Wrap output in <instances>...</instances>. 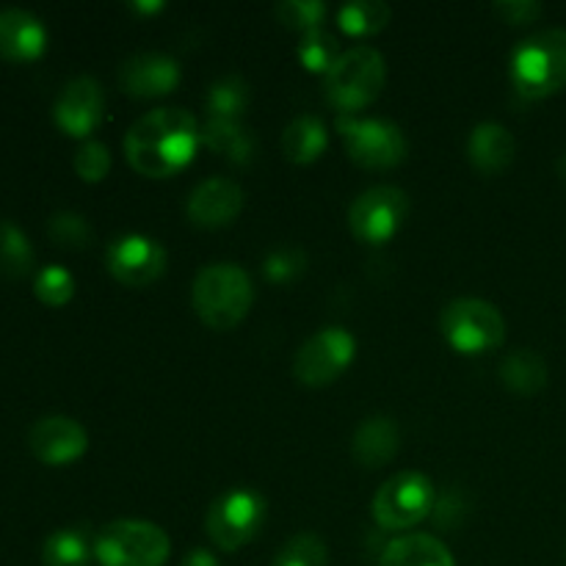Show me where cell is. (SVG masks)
I'll list each match as a JSON object with an SVG mask.
<instances>
[{
	"mask_svg": "<svg viewBox=\"0 0 566 566\" xmlns=\"http://www.w3.org/2000/svg\"><path fill=\"white\" fill-rule=\"evenodd\" d=\"M202 144V127L186 108H155L125 133L127 164L144 177H169L191 164Z\"/></svg>",
	"mask_w": 566,
	"mask_h": 566,
	"instance_id": "1",
	"label": "cell"
},
{
	"mask_svg": "<svg viewBox=\"0 0 566 566\" xmlns=\"http://www.w3.org/2000/svg\"><path fill=\"white\" fill-rule=\"evenodd\" d=\"M191 302L210 329H235L254 304L252 276L235 263H210L197 274Z\"/></svg>",
	"mask_w": 566,
	"mask_h": 566,
	"instance_id": "2",
	"label": "cell"
},
{
	"mask_svg": "<svg viewBox=\"0 0 566 566\" xmlns=\"http://www.w3.org/2000/svg\"><path fill=\"white\" fill-rule=\"evenodd\" d=\"M512 83L525 99H542L566 86V31L531 33L512 53Z\"/></svg>",
	"mask_w": 566,
	"mask_h": 566,
	"instance_id": "3",
	"label": "cell"
},
{
	"mask_svg": "<svg viewBox=\"0 0 566 566\" xmlns=\"http://www.w3.org/2000/svg\"><path fill=\"white\" fill-rule=\"evenodd\" d=\"M387 81L385 55L370 44H357L337 55L326 72V99L340 114H354L381 94Z\"/></svg>",
	"mask_w": 566,
	"mask_h": 566,
	"instance_id": "4",
	"label": "cell"
},
{
	"mask_svg": "<svg viewBox=\"0 0 566 566\" xmlns=\"http://www.w3.org/2000/svg\"><path fill=\"white\" fill-rule=\"evenodd\" d=\"M169 553V534L144 520H114L94 536V558L103 566H164Z\"/></svg>",
	"mask_w": 566,
	"mask_h": 566,
	"instance_id": "5",
	"label": "cell"
},
{
	"mask_svg": "<svg viewBox=\"0 0 566 566\" xmlns=\"http://www.w3.org/2000/svg\"><path fill=\"white\" fill-rule=\"evenodd\" d=\"M437 506V490L429 475L403 470L376 490L370 512L385 531H409L423 523Z\"/></svg>",
	"mask_w": 566,
	"mask_h": 566,
	"instance_id": "6",
	"label": "cell"
},
{
	"mask_svg": "<svg viewBox=\"0 0 566 566\" xmlns=\"http://www.w3.org/2000/svg\"><path fill=\"white\" fill-rule=\"evenodd\" d=\"M265 497L254 490H230L216 497L205 517L210 542L219 551L235 553L247 547L265 525Z\"/></svg>",
	"mask_w": 566,
	"mask_h": 566,
	"instance_id": "7",
	"label": "cell"
},
{
	"mask_svg": "<svg viewBox=\"0 0 566 566\" xmlns=\"http://www.w3.org/2000/svg\"><path fill=\"white\" fill-rule=\"evenodd\" d=\"M440 329L446 340L462 354L492 352L506 340V318L484 298H453L442 310Z\"/></svg>",
	"mask_w": 566,
	"mask_h": 566,
	"instance_id": "8",
	"label": "cell"
},
{
	"mask_svg": "<svg viewBox=\"0 0 566 566\" xmlns=\"http://www.w3.org/2000/svg\"><path fill=\"white\" fill-rule=\"evenodd\" d=\"M335 125L346 144L348 158L363 169H392L407 158V136L396 122L340 114Z\"/></svg>",
	"mask_w": 566,
	"mask_h": 566,
	"instance_id": "9",
	"label": "cell"
},
{
	"mask_svg": "<svg viewBox=\"0 0 566 566\" xmlns=\"http://www.w3.org/2000/svg\"><path fill=\"white\" fill-rule=\"evenodd\" d=\"M357 354V340L346 326H324L296 352L293 376L307 387H324L335 381Z\"/></svg>",
	"mask_w": 566,
	"mask_h": 566,
	"instance_id": "10",
	"label": "cell"
},
{
	"mask_svg": "<svg viewBox=\"0 0 566 566\" xmlns=\"http://www.w3.org/2000/svg\"><path fill=\"white\" fill-rule=\"evenodd\" d=\"M409 216V197L398 186H374L348 208V227L363 243H387Z\"/></svg>",
	"mask_w": 566,
	"mask_h": 566,
	"instance_id": "11",
	"label": "cell"
},
{
	"mask_svg": "<svg viewBox=\"0 0 566 566\" xmlns=\"http://www.w3.org/2000/svg\"><path fill=\"white\" fill-rule=\"evenodd\" d=\"M166 249L155 238L142 235V232H125L114 238L105 249V265L111 274L127 287H147L164 276Z\"/></svg>",
	"mask_w": 566,
	"mask_h": 566,
	"instance_id": "12",
	"label": "cell"
},
{
	"mask_svg": "<svg viewBox=\"0 0 566 566\" xmlns=\"http://www.w3.org/2000/svg\"><path fill=\"white\" fill-rule=\"evenodd\" d=\"M55 125L75 138H86L97 130L105 116V92L92 75H77L61 88L53 105Z\"/></svg>",
	"mask_w": 566,
	"mask_h": 566,
	"instance_id": "13",
	"label": "cell"
},
{
	"mask_svg": "<svg viewBox=\"0 0 566 566\" xmlns=\"http://www.w3.org/2000/svg\"><path fill=\"white\" fill-rule=\"evenodd\" d=\"M28 448L39 462L50 468H61L81 459L88 448V434L75 418L66 415H48L39 418L28 431Z\"/></svg>",
	"mask_w": 566,
	"mask_h": 566,
	"instance_id": "14",
	"label": "cell"
},
{
	"mask_svg": "<svg viewBox=\"0 0 566 566\" xmlns=\"http://www.w3.org/2000/svg\"><path fill=\"white\" fill-rule=\"evenodd\" d=\"M247 193H243L241 182L230 180V177H208L199 182L188 197V219L202 230H219V227L232 224L238 213L243 210Z\"/></svg>",
	"mask_w": 566,
	"mask_h": 566,
	"instance_id": "15",
	"label": "cell"
},
{
	"mask_svg": "<svg viewBox=\"0 0 566 566\" xmlns=\"http://www.w3.org/2000/svg\"><path fill=\"white\" fill-rule=\"evenodd\" d=\"M180 61L166 53L144 50L119 66V83L133 97H164L180 83Z\"/></svg>",
	"mask_w": 566,
	"mask_h": 566,
	"instance_id": "16",
	"label": "cell"
},
{
	"mask_svg": "<svg viewBox=\"0 0 566 566\" xmlns=\"http://www.w3.org/2000/svg\"><path fill=\"white\" fill-rule=\"evenodd\" d=\"M48 48V28L33 11L0 9V55L9 61H33Z\"/></svg>",
	"mask_w": 566,
	"mask_h": 566,
	"instance_id": "17",
	"label": "cell"
},
{
	"mask_svg": "<svg viewBox=\"0 0 566 566\" xmlns=\"http://www.w3.org/2000/svg\"><path fill=\"white\" fill-rule=\"evenodd\" d=\"M401 446V429L387 415H370L354 431L352 453L363 468H385Z\"/></svg>",
	"mask_w": 566,
	"mask_h": 566,
	"instance_id": "18",
	"label": "cell"
},
{
	"mask_svg": "<svg viewBox=\"0 0 566 566\" xmlns=\"http://www.w3.org/2000/svg\"><path fill=\"white\" fill-rule=\"evenodd\" d=\"M468 155L473 166L484 175H497L506 169L517 155V142H514L512 130L497 122H481L473 127L468 138Z\"/></svg>",
	"mask_w": 566,
	"mask_h": 566,
	"instance_id": "19",
	"label": "cell"
},
{
	"mask_svg": "<svg viewBox=\"0 0 566 566\" xmlns=\"http://www.w3.org/2000/svg\"><path fill=\"white\" fill-rule=\"evenodd\" d=\"M379 566H457L446 542L431 534H407L392 539Z\"/></svg>",
	"mask_w": 566,
	"mask_h": 566,
	"instance_id": "20",
	"label": "cell"
},
{
	"mask_svg": "<svg viewBox=\"0 0 566 566\" xmlns=\"http://www.w3.org/2000/svg\"><path fill=\"white\" fill-rule=\"evenodd\" d=\"M326 144H329V130L324 119L313 114L296 116L282 133V153L291 164H313L324 155Z\"/></svg>",
	"mask_w": 566,
	"mask_h": 566,
	"instance_id": "21",
	"label": "cell"
},
{
	"mask_svg": "<svg viewBox=\"0 0 566 566\" xmlns=\"http://www.w3.org/2000/svg\"><path fill=\"white\" fill-rule=\"evenodd\" d=\"M202 144L224 155L230 164H249L254 155V133L243 122L210 119L202 125Z\"/></svg>",
	"mask_w": 566,
	"mask_h": 566,
	"instance_id": "22",
	"label": "cell"
},
{
	"mask_svg": "<svg viewBox=\"0 0 566 566\" xmlns=\"http://www.w3.org/2000/svg\"><path fill=\"white\" fill-rule=\"evenodd\" d=\"M547 363L542 359V354L528 352V348H520L512 352L501 363V379L517 396H534L542 387L547 385Z\"/></svg>",
	"mask_w": 566,
	"mask_h": 566,
	"instance_id": "23",
	"label": "cell"
},
{
	"mask_svg": "<svg viewBox=\"0 0 566 566\" xmlns=\"http://www.w3.org/2000/svg\"><path fill=\"white\" fill-rule=\"evenodd\" d=\"M252 103V88L241 75H224L208 88V114L210 119L241 122Z\"/></svg>",
	"mask_w": 566,
	"mask_h": 566,
	"instance_id": "24",
	"label": "cell"
},
{
	"mask_svg": "<svg viewBox=\"0 0 566 566\" xmlns=\"http://www.w3.org/2000/svg\"><path fill=\"white\" fill-rule=\"evenodd\" d=\"M94 556V542L81 528H61L44 539V566H86Z\"/></svg>",
	"mask_w": 566,
	"mask_h": 566,
	"instance_id": "25",
	"label": "cell"
},
{
	"mask_svg": "<svg viewBox=\"0 0 566 566\" xmlns=\"http://www.w3.org/2000/svg\"><path fill=\"white\" fill-rule=\"evenodd\" d=\"M33 260L36 254L25 232L14 221H0V274L9 280H22L33 271Z\"/></svg>",
	"mask_w": 566,
	"mask_h": 566,
	"instance_id": "26",
	"label": "cell"
},
{
	"mask_svg": "<svg viewBox=\"0 0 566 566\" xmlns=\"http://www.w3.org/2000/svg\"><path fill=\"white\" fill-rule=\"evenodd\" d=\"M392 9L385 0H348L337 11V22L346 33L352 36H370V33H379L381 28H387L390 22Z\"/></svg>",
	"mask_w": 566,
	"mask_h": 566,
	"instance_id": "27",
	"label": "cell"
},
{
	"mask_svg": "<svg viewBox=\"0 0 566 566\" xmlns=\"http://www.w3.org/2000/svg\"><path fill=\"white\" fill-rule=\"evenodd\" d=\"M340 55V44L332 31H326L324 25L313 28V31L302 33V42H298V61H302L304 70L310 72H329L332 64Z\"/></svg>",
	"mask_w": 566,
	"mask_h": 566,
	"instance_id": "28",
	"label": "cell"
},
{
	"mask_svg": "<svg viewBox=\"0 0 566 566\" xmlns=\"http://www.w3.org/2000/svg\"><path fill=\"white\" fill-rule=\"evenodd\" d=\"M274 566H329V547L321 539L318 534H304L291 536L276 553Z\"/></svg>",
	"mask_w": 566,
	"mask_h": 566,
	"instance_id": "29",
	"label": "cell"
},
{
	"mask_svg": "<svg viewBox=\"0 0 566 566\" xmlns=\"http://www.w3.org/2000/svg\"><path fill=\"white\" fill-rule=\"evenodd\" d=\"M48 232L64 249H86L94 241L92 224L81 213H72V210H61V213L50 216Z\"/></svg>",
	"mask_w": 566,
	"mask_h": 566,
	"instance_id": "30",
	"label": "cell"
},
{
	"mask_svg": "<svg viewBox=\"0 0 566 566\" xmlns=\"http://www.w3.org/2000/svg\"><path fill=\"white\" fill-rule=\"evenodd\" d=\"M33 293H36L39 302L61 307L75 296V276L64 265H44L33 280Z\"/></svg>",
	"mask_w": 566,
	"mask_h": 566,
	"instance_id": "31",
	"label": "cell"
},
{
	"mask_svg": "<svg viewBox=\"0 0 566 566\" xmlns=\"http://www.w3.org/2000/svg\"><path fill=\"white\" fill-rule=\"evenodd\" d=\"M274 14L282 25L307 33L313 28H321L326 17V3H321V0H282Z\"/></svg>",
	"mask_w": 566,
	"mask_h": 566,
	"instance_id": "32",
	"label": "cell"
},
{
	"mask_svg": "<svg viewBox=\"0 0 566 566\" xmlns=\"http://www.w3.org/2000/svg\"><path fill=\"white\" fill-rule=\"evenodd\" d=\"M304 269H307V254L298 247L274 249V252H269V258H265L263 263L265 276H269V282H274V285H287V282H293L296 276H302Z\"/></svg>",
	"mask_w": 566,
	"mask_h": 566,
	"instance_id": "33",
	"label": "cell"
},
{
	"mask_svg": "<svg viewBox=\"0 0 566 566\" xmlns=\"http://www.w3.org/2000/svg\"><path fill=\"white\" fill-rule=\"evenodd\" d=\"M75 171L81 180L99 182L111 171V149L99 142L81 144L75 153Z\"/></svg>",
	"mask_w": 566,
	"mask_h": 566,
	"instance_id": "34",
	"label": "cell"
},
{
	"mask_svg": "<svg viewBox=\"0 0 566 566\" xmlns=\"http://www.w3.org/2000/svg\"><path fill=\"white\" fill-rule=\"evenodd\" d=\"M492 9L501 20L512 22V25H525V22H534L536 17H542V3H536V0H497Z\"/></svg>",
	"mask_w": 566,
	"mask_h": 566,
	"instance_id": "35",
	"label": "cell"
},
{
	"mask_svg": "<svg viewBox=\"0 0 566 566\" xmlns=\"http://www.w3.org/2000/svg\"><path fill=\"white\" fill-rule=\"evenodd\" d=\"M180 566H221V564L210 551H205V547H193V551L182 558Z\"/></svg>",
	"mask_w": 566,
	"mask_h": 566,
	"instance_id": "36",
	"label": "cell"
},
{
	"mask_svg": "<svg viewBox=\"0 0 566 566\" xmlns=\"http://www.w3.org/2000/svg\"><path fill=\"white\" fill-rule=\"evenodd\" d=\"M133 9L136 11H160L164 9V3H160V0H153V3H147V0H138V3H133Z\"/></svg>",
	"mask_w": 566,
	"mask_h": 566,
	"instance_id": "37",
	"label": "cell"
},
{
	"mask_svg": "<svg viewBox=\"0 0 566 566\" xmlns=\"http://www.w3.org/2000/svg\"><path fill=\"white\" fill-rule=\"evenodd\" d=\"M558 175H562L566 180V153L562 155V158H558Z\"/></svg>",
	"mask_w": 566,
	"mask_h": 566,
	"instance_id": "38",
	"label": "cell"
}]
</instances>
